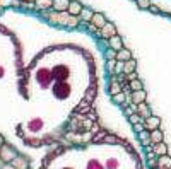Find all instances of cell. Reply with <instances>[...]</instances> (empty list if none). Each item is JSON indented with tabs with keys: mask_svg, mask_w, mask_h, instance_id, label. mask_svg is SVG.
<instances>
[{
	"mask_svg": "<svg viewBox=\"0 0 171 169\" xmlns=\"http://www.w3.org/2000/svg\"><path fill=\"white\" fill-rule=\"evenodd\" d=\"M94 96H96V91H89V92L86 94V101H87V103H91V101H92V98H94Z\"/></svg>",
	"mask_w": 171,
	"mask_h": 169,
	"instance_id": "d4e9b609",
	"label": "cell"
},
{
	"mask_svg": "<svg viewBox=\"0 0 171 169\" xmlns=\"http://www.w3.org/2000/svg\"><path fill=\"white\" fill-rule=\"evenodd\" d=\"M152 150H154V154H156V156H164V154L168 152V147H166L162 142H159V144H154Z\"/></svg>",
	"mask_w": 171,
	"mask_h": 169,
	"instance_id": "9c48e42d",
	"label": "cell"
},
{
	"mask_svg": "<svg viewBox=\"0 0 171 169\" xmlns=\"http://www.w3.org/2000/svg\"><path fill=\"white\" fill-rule=\"evenodd\" d=\"M116 166H118V164H116V161H110V162L106 164V168H108V169H115Z\"/></svg>",
	"mask_w": 171,
	"mask_h": 169,
	"instance_id": "f546056e",
	"label": "cell"
},
{
	"mask_svg": "<svg viewBox=\"0 0 171 169\" xmlns=\"http://www.w3.org/2000/svg\"><path fill=\"white\" fill-rule=\"evenodd\" d=\"M53 91H55V96H57V98H65V96L69 94V86H65V84H57Z\"/></svg>",
	"mask_w": 171,
	"mask_h": 169,
	"instance_id": "3957f363",
	"label": "cell"
},
{
	"mask_svg": "<svg viewBox=\"0 0 171 169\" xmlns=\"http://www.w3.org/2000/svg\"><path fill=\"white\" fill-rule=\"evenodd\" d=\"M123 72H125V74L135 72V62H133V60H127V62L123 63Z\"/></svg>",
	"mask_w": 171,
	"mask_h": 169,
	"instance_id": "4fadbf2b",
	"label": "cell"
},
{
	"mask_svg": "<svg viewBox=\"0 0 171 169\" xmlns=\"http://www.w3.org/2000/svg\"><path fill=\"white\" fill-rule=\"evenodd\" d=\"M67 12L70 14L72 17L79 16V14L82 12V4H81V2H77V0H72L70 4H69V9H67Z\"/></svg>",
	"mask_w": 171,
	"mask_h": 169,
	"instance_id": "6da1fadb",
	"label": "cell"
},
{
	"mask_svg": "<svg viewBox=\"0 0 171 169\" xmlns=\"http://www.w3.org/2000/svg\"><path fill=\"white\" fill-rule=\"evenodd\" d=\"M149 10H151V12H154V14H158V12H159V9H158L156 5H149Z\"/></svg>",
	"mask_w": 171,
	"mask_h": 169,
	"instance_id": "4dcf8cb0",
	"label": "cell"
},
{
	"mask_svg": "<svg viewBox=\"0 0 171 169\" xmlns=\"http://www.w3.org/2000/svg\"><path fill=\"white\" fill-rule=\"evenodd\" d=\"M130 58H132V53L128 50H118V53H116V60H121V62L125 60L127 62V60H130Z\"/></svg>",
	"mask_w": 171,
	"mask_h": 169,
	"instance_id": "7c38bea8",
	"label": "cell"
},
{
	"mask_svg": "<svg viewBox=\"0 0 171 169\" xmlns=\"http://www.w3.org/2000/svg\"><path fill=\"white\" fill-rule=\"evenodd\" d=\"M139 110H140V113L144 115V116H145V115L149 113V110H147V106H145V104H142V103H140V106H139Z\"/></svg>",
	"mask_w": 171,
	"mask_h": 169,
	"instance_id": "f1b7e54d",
	"label": "cell"
},
{
	"mask_svg": "<svg viewBox=\"0 0 171 169\" xmlns=\"http://www.w3.org/2000/svg\"><path fill=\"white\" fill-rule=\"evenodd\" d=\"M87 169H103V166H101L98 161H91L89 164H87Z\"/></svg>",
	"mask_w": 171,
	"mask_h": 169,
	"instance_id": "ffe728a7",
	"label": "cell"
},
{
	"mask_svg": "<svg viewBox=\"0 0 171 169\" xmlns=\"http://www.w3.org/2000/svg\"><path fill=\"white\" fill-rule=\"evenodd\" d=\"M110 92L115 96V94H118V92H121V86L116 82V79H113V82H111V87H110Z\"/></svg>",
	"mask_w": 171,
	"mask_h": 169,
	"instance_id": "2e32d148",
	"label": "cell"
},
{
	"mask_svg": "<svg viewBox=\"0 0 171 169\" xmlns=\"http://www.w3.org/2000/svg\"><path fill=\"white\" fill-rule=\"evenodd\" d=\"M151 140H152V144H159V142H162V132L154 128L151 132Z\"/></svg>",
	"mask_w": 171,
	"mask_h": 169,
	"instance_id": "30bf717a",
	"label": "cell"
},
{
	"mask_svg": "<svg viewBox=\"0 0 171 169\" xmlns=\"http://www.w3.org/2000/svg\"><path fill=\"white\" fill-rule=\"evenodd\" d=\"M116 62H118L116 58H110V60H108V69H110V70H115V65H116Z\"/></svg>",
	"mask_w": 171,
	"mask_h": 169,
	"instance_id": "cb8c5ba5",
	"label": "cell"
},
{
	"mask_svg": "<svg viewBox=\"0 0 171 169\" xmlns=\"http://www.w3.org/2000/svg\"><path fill=\"white\" fill-rule=\"evenodd\" d=\"M104 140H106V142H116V139H115V137H106Z\"/></svg>",
	"mask_w": 171,
	"mask_h": 169,
	"instance_id": "836d02e7",
	"label": "cell"
},
{
	"mask_svg": "<svg viewBox=\"0 0 171 169\" xmlns=\"http://www.w3.org/2000/svg\"><path fill=\"white\" fill-rule=\"evenodd\" d=\"M91 21H92V24H94L96 28H104V26H106V19H104V16H103V14H98V12L92 16V19Z\"/></svg>",
	"mask_w": 171,
	"mask_h": 169,
	"instance_id": "8992f818",
	"label": "cell"
},
{
	"mask_svg": "<svg viewBox=\"0 0 171 169\" xmlns=\"http://www.w3.org/2000/svg\"><path fill=\"white\" fill-rule=\"evenodd\" d=\"M135 130H137V132H142V130H144V125H140V123H135Z\"/></svg>",
	"mask_w": 171,
	"mask_h": 169,
	"instance_id": "1f68e13d",
	"label": "cell"
},
{
	"mask_svg": "<svg viewBox=\"0 0 171 169\" xmlns=\"http://www.w3.org/2000/svg\"><path fill=\"white\" fill-rule=\"evenodd\" d=\"M128 86H130L132 91H142V89H144V87H142V82H140L139 79L130 80V82H128Z\"/></svg>",
	"mask_w": 171,
	"mask_h": 169,
	"instance_id": "9a60e30c",
	"label": "cell"
},
{
	"mask_svg": "<svg viewBox=\"0 0 171 169\" xmlns=\"http://www.w3.org/2000/svg\"><path fill=\"white\" fill-rule=\"evenodd\" d=\"M144 99H145V91H133V94H132L133 104H140Z\"/></svg>",
	"mask_w": 171,
	"mask_h": 169,
	"instance_id": "52a82bcc",
	"label": "cell"
},
{
	"mask_svg": "<svg viewBox=\"0 0 171 169\" xmlns=\"http://www.w3.org/2000/svg\"><path fill=\"white\" fill-rule=\"evenodd\" d=\"M158 168L159 169H168L171 168V157L168 154H164V156H159V161H158Z\"/></svg>",
	"mask_w": 171,
	"mask_h": 169,
	"instance_id": "5b68a950",
	"label": "cell"
},
{
	"mask_svg": "<svg viewBox=\"0 0 171 169\" xmlns=\"http://www.w3.org/2000/svg\"><path fill=\"white\" fill-rule=\"evenodd\" d=\"M139 137H140V140H142L144 145H149V140H151V133H149V132L142 130V132H139Z\"/></svg>",
	"mask_w": 171,
	"mask_h": 169,
	"instance_id": "5bb4252c",
	"label": "cell"
},
{
	"mask_svg": "<svg viewBox=\"0 0 171 169\" xmlns=\"http://www.w3.org/2000/svg\"><path fill=\"white\" fill-rule=\"evenodd\" d=\"M128 120H130V123H132V125H135V123H140V121H144L145 118H142L140 115H135V113H133V115H132V116H130Z\"/></svg>",
	"mask_w": 171,
	"mask_h": 169,
	"instance_id": "d6986e66",
	"label": "cell"
},
{
	"mask_svg": "<svg viewBox=\"0 0 171 169\" xmlns=\"http://www.w3.org/2000/svg\"><path fill=\"white\" fill-rule=\"evenodd\" d=\"M12 166L16 169H26L28 168V161L24 157H16V159H12Z\"/></svg>",
	"mask_w": 171,
	"mask_h": 169,
	"instance_id": "ba28073f",
	"label": "cell"
},
{
	"mask_svg": "<svg viewBox=\"0 0 171 169\" xmlns=\"http://www.w3.org/2000/svg\"><path fill=\"white\" fill-rule=\"evenodd\" d=\"M101 36H104V38H113V36H116L115 26H113L111 22H106V26L101 28Z\"/></svg>",
	"mask_w": 171,
	"mask_h": 169,
	"instance_id": "7a4b0ae2",
	"label": "cell"
},
{
	"mask_svg": "<svg viewBox=\"0 0 171 169\" xmlns=\"http://www.w3.org/2000/svg\"><path fill=\"white\" fill-rule=\"evenodd\" d=\"M125 79L128 80V82L133 80V79H137V72H130V74H127V77H125Z\"/></svg>",
	"mask_w": 171,
	"mask_h": 169,
	"instance_id": "83f0119b",
	"label": "cell"
},
{
	"mask_svg": "<svg viewBox=\"0 0 171 169\" xmlns=\"http://www.w3.org/2000/svg\"><path fill=\"white\" fill-rule=\"evenodd\" d=\"M149 166H151V168H156V166H158L156 159H149Z\"/></svg>",
	"mask_w": 171,
	"mask_h": 169,
	"instance_id": "d6a6232c",
	"label": "cell"
},
{
	"mask_svg": "<svg viewBox=\"0 0 171 169\" xmlns=\"http://www.w3.org/2000/svg\"><path fill=\"white\" fill-rule=\"evenodd\" d=\"M115 72H123V62H121V60L116 62V65H115Z\"/></svg>",
	"mask_w": 171,
	"mask_h": 169,
	"instance_id": "484cf974",
	"label": "cell"
},
{
	"mask_svg": "<svg viewBox=\"0 0 171 169\" xmlns=\"http://www.w3.org/2000/svg\"><path fill=\"white\" fill-rule=\"evenodd\" d=\"M125 99H127V94H125V92H118V94L113 96V101H115L116 104H123Z\"/></svg>",
	"mask_w": 171,
	"mask_h": 169,
	"instance_id": "e0dca14e",
	"label": "cell"
},
{
	"mask_svg": "<svg viewBox=\"0 0 171 169\" xmlns=\"http://www.w3.org/2000/svg\"><path fill=\"white\" fill-rule=\"evenodd\" d=\"M133 111H137V104H132V106H128V108L125 110V115H127V116H132V115H133Z\"/></svg>",
	"mask_w": 171,
	"mask_h": 169,
	"instance_id": "603a6c76",
	"label": "cell"
},
{
	"mask_svg": "<svg viewBox=\"0 0 171 169\" xmlns=\"http://www.w3.org/2000/svg\"><path fill=\"white\" fill-rule=\"evenodd\" d=\"M4 142H5V140H4V137H2V135H0V145H4Z\"/></svg>",
	"mask_w": 171,
	"mask_h": 169,
	"instance_id": "e575fe53",
	"label": "cell"
},
{
	"mask_svg": "<svg viewBox=\"0 0 171 169\" xmlns=\"http://www.w3.org/2000/svg\"><path fill=\"white\" fill-rule=\"evenodd\" d=\"M144 127H147L149 130H154V128H158L159 127V118L158 116H147V118L144 120Z\"/></svg>",
	"mask_w": 171,
	"mask_h": 169,
	"instance_id": "277c9868",
	"label": "cell"
},
{
	"mask_svg": "<svg viewBox=\"0 0 171 169\" xmlns=\"http://www.w3.org/2000/svg\"><path fill=\"white\" fill-rule=\"evenodd\" d=\"M69 0H53V5L57 10H63V9H69Z\"/></svg>",
	"mask_w": 171,
	"mask_h": 169,
	"instance_id": "8fae6325",
	"label": "cell"
},
{
	"mask_svg": "<svg viewBox=\"0 0 171 169\" xmlns=\"http://www.w3.org/2000/svg\"><path fill=\"white\" fill-rule=\"evenodd\" d=\"M110 43H111V46H113V48H115L116 51H118V50H121V40L118 38V36H113Z\"/></svg>",
	"mask_w": 171,
	"mask_h": 169,
	"instance_id": "ac0fdd59",
	"label": "cell"
},
{
	"mask_svg": "<svg viewBox=\"0 0 171 169\" xmlns=\"http://www.w3.org/2000/svg\"><path fill=\"white\" fill-rule=\"evenodd\" d=\"M92 16H94V12H91L89 9H82V17L87 21V19H92Z\"/></svg>",
	"mask_w": 171,
	"mask_h": 169,
	"instance_id": "44dd1931",
	"label": "cell"
},
{
	"mask_svg": "<svg viewBox=\"0 0 171 169\" xmlns=\"http://www.w3.org/2000/svg\"><path fill=\"white\" fill-rule=\"evenodd\" d=\"M116 53H118L116 50H108V53H106L108 60H110V58H116Z\"/></svg>",
	"mask_w": 171,
	"mask_h": 169,
	"instance_id": "4316f807",
	"label": "cell"
},
{
	"mask_svg": "<svg viewBox=\"0 0 171 169\" xmlns=\"http://www.w3.org/2000/svg\"><path fill=\"white\" fill-rule=\"evenodd\" d=\"M137 5H139L140 9H149L151 2H149V0H137Z\"/></svg>",
	"mask_w": 171,
	"mask_h": 169,
	"instance_id": "7402d4cb",
	"label": "cell"
}]
</instances>
